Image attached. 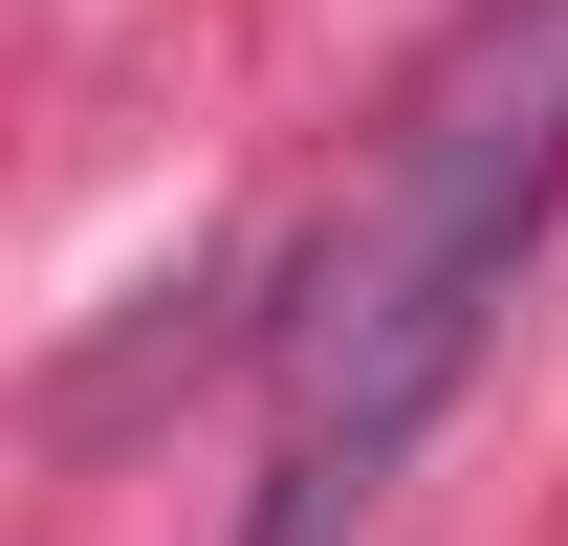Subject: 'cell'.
Returning a JSON list of instances; mask_svg holds the SVG:
<instances>
[{
    "label": "cell",
    "instance_id": "cell-1",
    "mask_svg": "<svg viewBox=\"0 0 568 546\" xmlns=\"http://www.w3.org/2000/svg\"><path fill=\"white\" fill-rule=\"evenodd\" d=\"M568 219V0H481L416 67L394 153H372L351 241L284 306V415H263V503L241 546H372L416 437L459 415L481 328L525 306V241Z\"/></svg>",
    "mask_w": 568,
    "mask_h": 546
}]
</instances>
